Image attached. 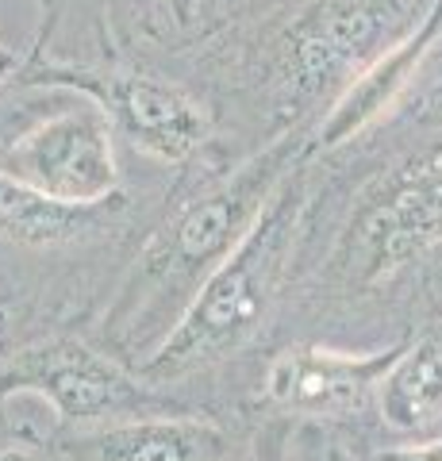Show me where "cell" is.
Returning a JSON list of instances; mask_svg holds the SVG:
<instances>
[{
	"label": "cell",
	"mask_w": 442,
	"mask_h": 461,
	"mask_svg": "<svg viewBox=\"0 0 442 461\" xmlns=\"http://www.w3.org/2000/svg\"><path fill=\"white\" fill-rule=\"evenodd\" d=\"M301 135H284L274 147L254 154L247 166H239L216 189L189 200L150 239L135 269L127 273L116 304L104 315L108 335L120 346H142L147 339L162 342L212 277V269L247 239L281 181L301 166Z\"/></svg>",
	"instance_id": "6da1fadb"
},
{
	"label": "cell",
	"mask_w": 442,
	"mask_h": 461,
	"mask_svg": "<svg viewBox=\"0 0 442 461\" xmlns=\"http://www.w3.org/2000/svg\"><path fill=\"white\" fill-rule=\"evenodd\" d=\"M308 181L304 166H296L281 189L269 196V204L247 230V239L212 269L193 304L181 312L177 327L154 346V354L139 366L147 381L185 377L193 369L223 362L242 342L262 327L269 304H274L284 266H289L296 227H301Z\"/></svg>",
	"instance_id": "7a4b0ae2"
},
{
	"label": "cell",
	"mask_w": 442,
	"mask_h": 461,
	"mask_svg": "<svg viewBox=\"0 0 442 461\" xmlns=\"http://www.w3.org/2000/svg\"><path fill=\"white\" fill-rule=\"evenodd\" d=\"M442 242V142L423 147L377 177L354 204L331 254V277L374 288Z\"/></svg>",
	"instance_id": "3957f363"
},
{
	"label": "cell",
	"mask_w": 442,
	"mask_h": 461,
	"mask_svg": "<svg viewBox=\"0 0 442 461\" xmlns=\"http://www.w3.org/2000/svg\"><path fill=\"white\" fill-rule=\"evenodd\" d=\"M47 400L62 423H116L135 420L150 393L135 377L77 339H39L0 366V400Z\"/></svg>",
	"instance_id": "277c9868"
},
{
	"label": "cell",
	"mask_w": 442,
	"mask_h": 461,
	"mask_svg": "<svg viewBox=\"0 0 442 461\" xmlns=\"http://www.w3.org/2000/svg\"><path fill=\"white\" fill-rule=\"evenodd\" d=\"M0 169L32 189L69 204H104L116 193V150L112 120L101 104H77L32 127L8 147Z\"/></svg>",
	"instance_id": "5b68a950"
},
{
	"label": "cell",
	"mask_w": 442,
	"mask_h": 461,
	"mask_svg": "<svg viewBox=\"0 0 442 461\" xmlns=\"http://www.w3.org/2000/svg\"><path fill=\"white\" fill-rule=\"evenodd\" d=\"M401 346L377 354H338L323 346H293L274 357L266 373V396L281 411H296L308 420H335L365 408L377 396L384 373L396 362Z\"/></svg>",
	"instance_id": "8992f818"
},
{
	"label": "cell",
	"mask_w": 442,
	"mask_h": 461,
	"mask_svg": "<svg viewBox=\"0 0 442 461\" xmlns=\"http://www.w3.org/2000/svg\"><path fill=\"white\" fill-rule=\"evenodd\" d=\"M108 120L116 115L127 139L162 162L189 158L208 135V112L174 81L154 74H116L104 81Z\"/></svg>",
	"instance_id": "52a82bcc"
},
{
	"label": "cell",
	"mask_w": 442,
	"mask_h": 461,
	"mask_svg": "<svg viewBox=\"0 0 442 461\" xmlns=\"http://www.w3.org/2000/svg\"><path fill=\"white\" fill-rule=\"evenodd\" d=\"M77 461H227L231 438L212 420L196 415H135L81 435Z\"/></svg>",
	"instance_id": "ba28073f"
},
{
	"label": "cell",
	"mask_w": 442,
	"mask_h": 461,
	"mask_svg": "<svg viewBox=\"0 0 442 461\" xmlns=\"http://www.w3.org/2000/svg\"><path fill=\"white\" fill-rule=\"evenodd\" d=\"M438 35H442V0H431V8H427V16L416 32L404 42H396L389 54H381L377 62L338 96V104L331 108V115H327L320 127V147L323 150L342 147V142H350L358 131H365L381 112H389L396 104V96L408 89L411 74L419 69V62L427 58V50L435 47Z\"/></svg>",
	"instance_id": "9c48e42d"
},
{
	"label": "cell",
	"mask_w": 442,
	"mask_h": 461,
	"mask_svg": "<svg viewBox=\"0 0 442 461\" xmlns=\"http://www.w3.org/2000/svg\"><path fill=\"white\" fill-rule=\"evenodd\" d=\"M377 408L396 435L419 442L442 438V327L401 346L377 388Z\"/></svg>",
	"instance_id": "30bf717a"
},
{
	"label": "cell",
	"mask_w": 442,
	"mask_h": 461,
	"mask_svg": "<svg viewBox=\"0 0 442 461\" xmlns=\"http://www.w3.org/2000/svg\"><path fill=\"white\" fill-rule=\"evenodd\" d=\"M101 227V204H69L0 169V235L20 247H59Z\"/></svg>",
	"instance_id": "8fae6325"
},
{
	"label": "cell",
	"mask_w": 442,
	"mask_h": 461,
	"mask_svg": "<svg viewBox=\"0 0 442 461\" xmlns=\"http://www.w3.org/2000/svg\"><path fill=\"white\" fill-rule=\"evenodd\" d=\"M377 16L369 0H335L323 8L316 27L301 39L296 47V62H301L304 85H320L323 74L338 66H350L369 39H377Z\"/></svg>",
	"instance_id": "7c38bea8"
},
{
	"label": "cell",
	"mask_w": 442,
	"mask_h": 461,
	"mask_svg": "<svg viewBox=\"0 0 442 461\" xmlns=\"http://www.w3.org/2000/svg\"><path fill=\"white\" fill-rule=\"evenodd\" d=\"M374 461H442V438L419 442V446H396V450H381Z\"/></svg>",
	"instance_id": "4fadbf2b"
},
{
	"label": "cell",
	"mask_w": 442,
	"mask_h": 461,
	"mask_svg": "<svg viewBox=\"0 0 442 461\" xmlns=\"http://www.w3.org/2000/svg\"><path fill=\"white\" fill-rule=\"evenodd\" d=\"M289 461H347V457H342L331 442H323V438H308V435H304V438H301V450H296Z\"/></svg>",
	"instance_id": "5bb4252c"
},
{
	"label": "cell",
	"mask_w": 442,
	"mask_h": 461,
	"mask_svg": "<svg viewBox=\"0 0 442 461\" xmlns=\"http://www.w3.org/2000/svg\"><path fill=\"white\" fill-rule=\"evenodd\" d=\"M0 461H35V454L23 450V446H5V450H0Z\"/></svg>",
	"instance_id": "9a60e30c"
},
{
	"label": "cell",
	"mask_w": 442,
	"mask_h": 461,
	"mask_svg": "<svg viewBox=\"0 0 442 461\" xmlns=\"http://www.w3.org/2000/svg\"><path fill=\"white\" fill-rule=\"evenodd\" d=\"M169 8H174V16H177L181 23H189L193 8H196V0H169Z\"/></svg>",
	"instance_id": "2e32d148"
},
{
	"label": "cell",
	"mask_w": 442,
	"mask_h": 461,
	"mask_svg": "<svg viewBox=\"0 0 442 461\" xmlns=\"http://www.w3.org/2000/svg\"><path fill=\"white\" fill-rule=\"evenodd\" d=\"M250 461H284V457H281V454H274V450H258Z\"/></svg>",
	"instance_id": "e0dca14e"
},
{
	"label": "cell",
	"mask_w": 442,
	"mask_h": 461,
	"mask_svg": "<svg viewBox=\"0 0 442 461\" xmlns=\"http://www.w3.org/2000/svg\"><path fill=\"white\" fill-rule=\"evenodd\" d=\"M0 81H5V54H0Z\"/></svg>",
	"instance_id": "ac0fdd59"
}]
</instances>
